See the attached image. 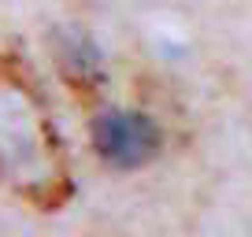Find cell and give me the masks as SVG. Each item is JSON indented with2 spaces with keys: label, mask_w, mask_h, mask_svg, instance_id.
Masks as SVG:
<instances>
[{
  "label": "cell",
  "mask_w": 252,
  "mask_h": 237,
  "mask_svg": "<svg viewBox=\"0 0 252 237\" xmlns=\"http://www.w3.org/2000/svg\"><path fill=\"white\" fill-rule=\"evenodd\" d=\"M0 182L37 211H60L74 178L52 111L23 56H0Z\"/></svg>",
  "instance_id": "cell-1"
},
{
  "label": "cell",
  "mask_w": 252,
  "mask_h": 237,
  "mask_svg": "<svg viewBox=\"0 0 252 237\" xmlns=\"http://www.w3.org/2000/svg\"><path fill=\"white\" fill-rule=\"evenodd\" d=\"M89 141L104 167L141 171L163 152V126L141 108H100L89 122Z\"/></svg>",
  "instance_id": "cell-2"
},
{
  "label": "cell",
  "mask_w": 252,
  "mask_h": 237,
  "mask_svg": "<svg viewBox=\"0 0 252 237\" xmlns=\"http://www.w3.org/2000/svg\"><path fill=\"white\" fill-rule=\"evenodd\" d=\"M52 56H56V67H60V78L71 86V93H78L82 100L100 96L108 74H104V59H100V48L93 45V37L74 33V30H60Z\"/></svg>",
  "instance_id": "cell-3"
}]
</instances>
